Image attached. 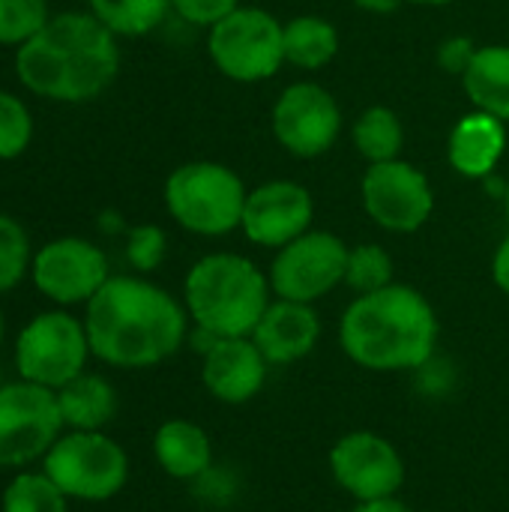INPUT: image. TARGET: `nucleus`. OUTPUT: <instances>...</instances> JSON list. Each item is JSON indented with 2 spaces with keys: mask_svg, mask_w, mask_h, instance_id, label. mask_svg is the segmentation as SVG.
I'll return each mask as SVG.
<instances>
[{
  "mask_svg": "<svg viewBox=\"0 0 509 512\" xmlns=\"http://www.w3.org/2000/svg\"><path fill=\"white\" fill-rule=\"evenodd\" d=\"M87 6L114 36H147L171 12V0H87Z\"/></svg>",
  "mask_w": 509,
  "mask_h": 512,
  "instance_id": "nucleus-24",
  "label": "nucleus"
},
{
  "mask_svg": "<svg viewBox=\"0 0 509 512\" xmlns=\"http://www.w3.org/2000/svg\"><path fill=\"white\" fill-rule=\"evenodd\" d=\"M273 138L297 159H318L333 150L342 132V108L318 81L288 84L270 114Z\"/></svg>",
  "mask_w": 509,
  "mask_h": 512,
  "instance_id": "nucleus-12",
  "label": "nucleus"
},
{
  "mask_svg": "<svg viewBox=\"0 0 509 512\" xmlns=\"http://www.w3.org/2000/svg\"><path fill=\"white\" fill-rule=\"evenodd\" d=\"M18 81L51 102H90L120 72L117 36L93 12L51 15L15 51Z\"/></svg>",
  "mask_w": 509,
  "mask_h": 512,
  "instance_id": "nucleus-2",
  "label": "nucleus"
},
{
  "mask_svg": "<svg viewBox=\"0 0 509 512\" xmlns=\"http://www.w3.org/2000/svg\"><path fill=\"white\" fill-rule=\"evenodd\" d=\"M0 512H69V498L42 471H18L3 492Z\"/></svg>",
  "mask_w": 509,
  "mask_h": 512,
  "instance_id": "nucleus-25",
  "label": "nucleus"
},
{
  "mask_svg": "<svg viewBox=\"0 0 509 512\" xmlns=\"http://www.w3.org/2000/svg\"><path fill=\"white\" fill-rule=\"evenodd\" d=\"M315 198L297 180H267L246 195L240 231L252 246L282 249L312 228Z\"/></svg>",
  "mask_w": 509,
  "mask_h": 512,
  "instance_id": "nucleus-15",
  "label": "nucleus"
},
{
  "mask_svg": "<svg viewBox=\"0 0 509 512\" xmlns=\"http://www.w3.org/2000/svg\"><path fill=\"white\" fill-rule=\"evenodd\" d=\"M345 285L360 297L393 285V258L378 243H360L348 249Z\"/></svg>",
  "mask_w": 509,
  "mask_h": 512,
  "instance_id": "nucleus-26",
  "label": "nucleus"
},
{
  "mask_svg": "<svg viewBox=\"0 0 509 512\" xmlns=\"http://www.w3.org/2000/svg\"><path fill=\"white\" fill-rule=\"evenodd\" d=\"M462 87L477 111H486L509 123V45H480Z\"/></svg>",
  "mask_w": 509,
  "mask_h": 512,
  "instance_id": "nucleus-21",
  "label": "nucleus"
},
{
  "mask_svg": "<svg viewBox=\"0 0 509 512\" xmlns=\"http://www.w3.org/2000/svg\"><path fill=\"white\" fill-rule=\"evenodd\" d=\"M330 477L342 492L357 504L399 498L408 468L399 447L378 432H348L342 435L327 456Z\"/></svg>",
  "mask_w": 509,
  "mask_h": 512,
  "instance_id": "nucleus-13",
  "label": "nucleus"
},
{
  "mask_svg": "<svg viewBox=\"0 0 509 512\" xmlns=\"http://www.w3.org/2000/svg\"><path fill=\"white\" fill-rule=\"evenodd\" d=\"M189 324L186 306L141 276H111L84 315L93 357L114 369L165 363L183 348Z\"/></svg>",
  "mask_w": 509,
  "mask_h": 512,
  "instance_id": "nucleus-1",
  "label": "nucleus"
},
{
  "mask_svg": "<svg viewBox=\"0 0 509 512\" xmlns=\"http://www.w3.org/2000/svg\"><path fill=\"white\" fill-rule=\"evenodd\" d=\"M57 393L30 381H9L0 387V468L15 471L42 462L63 435Z\"/></svg>",
  "mask_w": 509,
  "mask_h": 512,
  "instance_id": "nucleus-9",
  "label": "nucleus"
},
{
  "mask_svg": "<svg viewBox=\"0 0 509 512\" xmlns=\"http://www.w3.org/2000/svg\"><path fill=\"white\" fill-rule=\"evenodd\" d=\"M408 3H417V6H450L456 0H408Z\"/></svg>",
  "mask_w": 509,
  "mask_h": 512,
  "instance_id": "nucleus-36",
  "label": "nucleus"
},
{
  "mask_svg": "<svg viewBox=\"0 0 509 512\" xmlns=\"http://www.w3.org/2000/svg\"><path fill=\"white\" fill-rule=\"evenodd\" d=\"M153 456L171 480H201L213 468V441L192 420H165L153 435Z\"/></svg>",
  "mask_w": 509,
  "mask_h": 512,
  "instance_id": "nucleus-19",
  "label": "nucleus"
},
{
  "mask_svg": "<svg viewBox=\"0 0 509 512\" xmlns=\"http://www.w3.org/2000/svg\"><path fill=\"white\" fill-rule=\"evenodd\" d=\"M42 474L69 498L102 504L129 480L126 450L105 432H63L42 459Z\"/></svg>",
  "mask_w": 509,
  "mask_h": 512,
  "instance_id": "nucleus-6",
  "label": "nucleus"
},
{
  "mask_svg": "<svg viewBox=\"0 0 509 512\" xmlns=\"http://www.w3.org/2000/svg\"><path fill=\"white\" fill-rule=\"evenodd\" d=\"M237 6H240V0H171V9L183 21H189L195 27H207V30L213 24H219L222 18H228Z\"/></svg>",
  "mask_w": 509,
  "mask_h": 512,
  "instance_id": "nucleus-31",
  "label": "nucleus"
},
{
  "mask_svg": "<svg viewBox=\"0 0 509 512\" xmlns=\"http://www.w3.org/2000/svg\"><path fill=\"white\" fill-rule=\"evenodd\" d=\"M33 285L57 306L90 303L111 279L105 252L84 237H57L45 243L30 261Z\"/></svg>",
  "mask_w": 509,
  "mask_h": 512,
  "instance_id": "nucleus-14",
  "label": "nucleus"
},
{
  "mask_svg": "<svg viewBox=\"0 0 509 512\" xmlns=\"http://www.w3.org/2000/svg\"><path fill=\"white\" fill-rule=\"evenodd\" d=\"M504 207H507V216H509V183H507V189H504Z\"/></svg>",
  "mask_w": 509,
  "mask_h": 512,
  "instance_id": "nucleus-38",
  "label": "nucleus"
},
{
  "mask_svg": "<svg viewBox=\"0 0 509 512\" xmlns=\"http://www.w3.org/2000/svg\"><path fill=\"white\" fill-rule=\"evenodd\" d=\"M207 54L237 84L267 81L285 66V21L258 6H237L210 27Z\"/></svg>",
  "mask_w": 509,
  "mask_h": 512,
  "instance_id": "nucleus-7",
  "label": "nucleus"
},
{
  "mask_svg": "<svg viewBox=\"0 0 509 512\" xmlns=\"http://www.w3.org/2000/svg\"><path fill=\"white\" fill-rule=\"evenodd\" d=\"M477 48H480V45H477L471 36H450V39H444L441 48H438V66H441L444 72L462 78V75L468 72V66H471Z\"/></svg>",
  "mask_w": 509,
  "mask_h": 512,
  "instance_id": "nucleus-32",
  "label": "nucleus"
},
{
  "mask_svg": "<svg viewBox=\"0 0 509 512\" xmlns=\"http://www.w3.org/2000/svg\"><path fill=\"white\" fill-rule=\"evenodd\" d=\"M252 342L258 345V351L267 357L270 366L300 363L321 342V318L309 303L273 297L258 327L252 330Z\"/></svg>",
  "mask_w": 509,
  "mask_h": 512,
  "instance_id": "nucleus-17",
  "label": "nucleus"
},
{
  "mask_svg": "<svg viewBox=\"0 0 509 512\" xmlns=\"http://www.w3.org/2000/svg\"><path fill=\"white\" fill-rule=\"evenodd\" d=\"M360 198L366 216L390 234H414L435 213L429 177L405 159L369 165L360 180Z\"/></svg>",
  "mask_w": 509,
  "mask_h": 512,
  "instance_id": "nucleus-11",
  "label": "nucleus"
},
{
  "mask_svg": "<svg viewBox=\"0 0 509 512\" xmlns=\"http://www.w3.org/2000/svg\"><path fill=\"white\" fill-rule=\"evenodd\" d=\"M348 249L351 246L339 234L321 228H309L288 246L276 249L267 270L273 297L315 306L321 297L345 285Z\"/></svg>",
  "mask_w": 509,
  "mask_h": 512,
  "instance_id": "nucleus-10",
  "label": "nucleus"
},
{
  "mask_svg": "<svg viewBox=\"0 0 509 512\" xmlns=\"http://www.w3.org/2000/svg\"><path fill=\"white\" fill-rule=\"evenodd\" d=\"M168 252V237L159 225H138L126 237V261L138 273H153Z\"/></svg>",
  "mask_w": 509,
  "mask_h": 512,
  "instance_id": "nucleus-30",
  "label": "nucleus"
},
{
  "mask_svg": "<svg viewBox=\"0 0 509 512\" xmlns=\"http://www.w3.org/2000/svg\"><path fill=\"white\" fill-rule=\"evenodd\" d=\"M357 9H363V12H372V15H390V12H396L405 0H351Z\"/></svg>",
  "mask_w": 509,
  "mask_h": 512,
  "instance_id": "nucleus-35",
  "label": "nucleus"
},
{
  "mask_svg": "<svg viewBox=\"0 0 509 512\" xmlns=\"http://www.w3.org/2000/svg\"><path fill=\"white\" fill-rule=\"evenodd\" d=\"M57 393L60 417L72 432H105V426L117 414V390L108 378L81 372Z\"/></svg>",
  "mask_w": 509,
  "mask_h": 512,
  "instance_id": "nucleus-20",
  "label": "nucleus"
},
{
  "mask_svg": "<svg viewBox=\"0 0 509 512\" xmlns=\"http://www.w3.org/2000/svg\"><path fill=\"white\" fill-rule=\"evenodd\" d=\"M30 240L27 231L12 219L0 213V294L12 291L24 273L30 270Z\"/></svg>",
  "mask_w": 509,
  "mask_h": 512,
  "instance_id": "nucleus-27",
  "label": "nucleus"
},
{
  "mask_svg": "<svg viewBox=\"0 0 509 512\" xmlns=\"http://www.w3.org/2000/svg\"><path fill=\"white\" fill-rule=\"evenodd\" d=\"M33 138V117L27 105L0 87V162L15 159L27 150Z\"/></svg>",
  "mask_w": 509,
  "mask_h": 512,
  "instance_id": "nucleus-29",
  "label": "nucleus"
},
{
  "mask_svg": "<svg viewBox=\"0 0 509 512\" xmlns=\"http://www.w3.org/2000/svg\"><path fill=\"white\" fill-rule=\"evenodd\" d=\"M351 512H414L405 501L399 498H384V501H363Z\"/></svg>",
  "mask_w": 509,
  "mask_h": 512,
  "instance_id": "nucleus-34",
  "label": "nucleus"
},
{
  "mask_svg": "<svg viewBox=\"0 0 509 512\" xmlns=\"http://www.w3.org/2000/svg\"><path fill=\"white\" fill-rule=\"evenodd\" d=\"M492 279L495 285L509 297V234L498 243L495 258H492Z\"/></svg>",
  "mask_w": 509,
  "mask_h": 512,
  "instance_id": "nucleus-33",
  "label": "nucleus"
},
{
  "mask_svg": "<svg viewBox=\"0 0 509 512\" xmlns=\"http://www.w3.org/2000/svg\"><path fill=\"white\" fill-rule=\"evenodd\" d=\"M339 54V30L330 18L297 15L285 21V63L315 72Z\"/></svg>",
  "mask_w": 509,
  "mask_h": 512,
  "instance_id": "nucleus-22",
  "label": "nucleus"
},
{
  "mask_svg": "<svg viewBox=\"0 0 509 512\" xmlns=\"http://www.w3.org/2000/svg\"><path fill=\"white\" fill-rule=\"evenodd\" d=\"M48 18V0H0V45H24Z\"/></svg>",
  "mask_w": 509,
  "mask_h": 512,
  "instance_id": "nucleus-28",
  "label": "nucleus"
},
{
  "mask_svg": "<svg viewBox=\"0 0 509 512\" xmlns=\"http://www.w3.org/2000/svg\"><path fill=\"white\" fill-rule=\"evenodd\" d=\"M162 195L165 210L183 231L225 237L240 228L249 189L234 168L213 159H195L168 174Z\"/></svg>",
  "mask_w": 509,
  "mask_h": 512,
  "instance_id": "nucleus-5",
  "label": "nucleus"
},
{
  "mask_svg": "<svg viewBox=\"0 0 509 512\" xmlns=\"http://www.w3.org/2000/svg\"><path fill=\"white\" fill-rule=\"evenodd\" d=\"M351 138H354V150L369 165L390 162V159H399V153L405 147V126H402V117L393 108L372 105L354 120Z\"/></svg>",
  "mask_w": 509,
  "mask_h": 512,
  "instance_id": "nucleus-23",
  "label": "nucleus"
},
{
  "mask_svg": "<svg viewBox=\"0 0 509 512\" xmlns=\"http://www.w3.org/2000/svg\"><path fill=\"white\" fill-rule=\"evenodd\" d=\"M507 144V123L474 108L453 126L447 138V159L456 174L468 180H486L501 165Z\"/></svg>",
  "mask_w": 509,
  "mask_h": 512,
  "instance_id": "nucleus-18",
  "label": "nucleus"
},
{
  "mask_svg": "<svg viewBox=\"0 0 509 512\" xmlns=\"http://www.w3.org/2000/svg\"><path fill=\"white\" fill-rule=\"evenodd\" d=\"M273 303L267 273L246 255L210 252L198 258L183 279V306L195 330L216 339L252 336Z\"/></svg>",
  "mask_w": 509,
  "mask_h": 512,
  "instance_id": "nucleus-4",
  "label": "nucleus"
},
{
  "mask_svg": "<svg viewBox=\"0 0 509 512\" xmlns=\"http://www.w3.org/2000/svg\"><path fill=\"white\" fill-rule=\"evenodd\" d=\"M90 339L84 321L54 309L30 318L15 339V369L21 381L60 390L81 372H87Z\"/></svg>",
  "mask_w": 509,
  "mask_h": 512,
  "instance_id": "nucleus-8",
  "label": "nucleus"
},
{
  "mask_svg": "<svg viewBox=\"0 0 509 512\" xmlns=\"http://www.w3.org/2000/svg\"><path fill=\"white\" fill-rule=\"evenodd\" d=\"M438 336L435 306L426 294L402 282L354 297L339 321L345 357L369 372L423 369L435 357Z\"/></svg>",
  "mask_w": 509,
  "mask_h": 512,
  "instance_id": "nucleus-3",
  "label": "nucleus"
},
{
  "mask_svg": "<svg viewBox=\"0 0 509 512\" xmlns=\"http://www.w3.org/2000/svg\"><path fill=\"white\" fill-rule=\"evenodd\" d=\"M3 336H6V321H3V312H0V345H3Z\"/></svg>",
  "mask_w": 509,
  "mask_h": 512,
  "instance_id": "nucleus-37",
  "label": "nucleus"
},
{
  "mask_svg": "<svg viewBox=\"0 0 509 512\" xmlns=\"http://www.w3.org/2000/svg\"><path fill=\"white\" fill-rule=\"evenodd\" d=\"M201 357V384L222 405H246L267 384L270 363L252 336L216 339Z\"/></svg>",
  "mask_w": 509,
  "mask_h": 512,
  "instance_id": "nucleus-16",
  "label": "nucleus"
}]
</instances>
